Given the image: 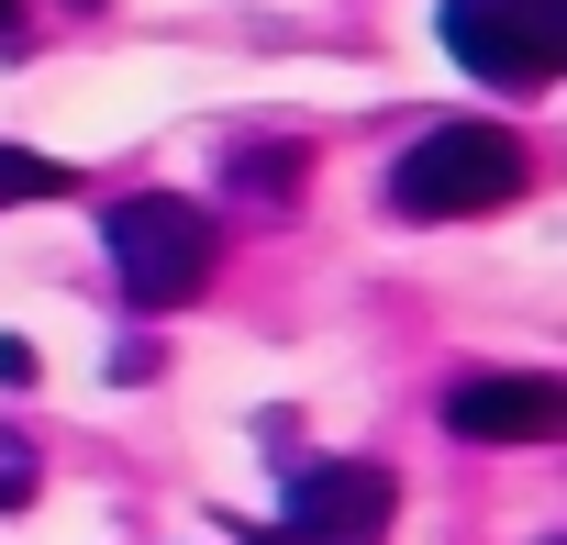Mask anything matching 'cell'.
Listing matches in <instances>:
<instances>
[{
  "instance_id": "obj_1",
  "label": "cell",
  "mask_w": 567,
  "mask_h": 545,
  "mask_svg": "<svg viewBox=\"0 0 567 545\" xmlns=\"http://www.w3.org/2000/svg\"><path fill=\"white\" fill-rule=\"evenodd\" d=\"M534 189V156L512 123H434L423 145H401V167L379 178V200L401 223H478V212H512Z\"/></svg>"
},
{
  "instance_id": "obj_2",
  "label": "cell",
  "mask_w": 567,
  "mask_h": 545,
  "mask_svg": "<svg viewBox=\"0 0 567 545\" xmlns=\"http://www.w3.org/2000/svg\"><path fill=\"white\" fill-rule=\"evenodd\" d=\"M101 256H112V279H123V301H134V312H189V301L212 290L223 234H212V212H200V200H178V189H134V200H112Z\"/></svg>"
},
{
  "instance_id": "obj_3",
  "label": "cell",
  "mask_w": 567,
  "mask_h": 545,
  "mask_svg": "<svg viewBox=\"0 0 567 545\" xmlns=\"http://www.w3.org/2000/svg\"><path fill=\"white\" fill-rule=\"evenodd\" d=\"M445 56L467 79L534 101L567 68V0H445Z\"/></svg>"
},
{
  "instance_id": "obj_4",
  "label": "cell",
  "mask_w": 567,
  "mask_h": 545,
  "mask_svg": "<svg viewBox=\"0 0 567 545\" xmlns=\"http://www.w3.org/2000/svg\"><path fill=\"white\" fill-rule=\"evenodd\" d=\"M390 512H401V479L379 456H323V467H290V501L256 545H390Z\"/></svg>"
},
{
  "instance_id": "obj_5",
  "label": "cell",
  "mask_w": 567,
  "mask_h": 545,
  "mask_svg": "<svg viewBox=\"0 0 567 545\" xmlns=\"http://www.w3.org/2000/svg\"><path fill=\"white\" fill-rule=\"evenodd\" d=\"M445 434H467V445H556L567 434V390L534 379V368H478V379L445 390Z\"/></svg>"
},
{
  "instance_id": "obj_6",
  "label": "cell",
  "mask_w": 567,
  "mask_h": 545,
  "mask_svg": "<svg viewBox=\"0 0 567 545\" xmlns=\"http://www.w3.org/2000/svg\"><path fill=\"white\" fill-rule=\"evenodd\" d=\"M223 189L256 200V212H290V200L312 189V145H290V134H245V145L223 156Z\"/></svg>"
},
{
  "instance_id": "obj_7",
  "label": "cell",
  "mask_w": 567,
  "mask_h": 545,
  "mask_svg": "<svg viewBox=\"0 0 567 545\" xmlns=\"http://www.w3.org/2000/svg\"><path fill=\"white\" fill-rule=\"evenodd\" d=\"M79 167L68 156H34V145H0V212H23V200H68Z\"/></svg>"
},
{
  "instance_id": "obj_8",
  "label": "cell",
  "mask_w": 567,
  "mask_h": 545,
  "mask_svg": "<svg viewBox=\"0 0 567 545\" xmlns=\"http://www.w3.org/2000/svg\"><path fill=\"white\" fill-rule=\"evenodd\" d=\"M34 479H45V467H34V445L0 423V512H23V501H34Z\"/></svg>"
},
{
  "instance_id": "obj_9",
  "label": "cell",
  "mask_w": 567,
  "mask_h": 545,
  "mask_svg": "<svg viewBox=\"0 0 567 545\" xmlns=\"http://www.w3.org/2000/svg\"><path fill=\"white\" fill-rule=\"evenodd\" d=\"M0 390H34V346L23 335H0Z\"/></svg>"
},
{
  "instance_id": "obj_10",
  "label": "cell",
  "mask_w": 567,
  "mask_h": 545,
  "mask_svg": "<svg viewBox=\"0 0 567 545\" xmlns=\"http://www.w3.org/2000/svg\"><path fill=\"white\" fill-rule=\"evenodd\" d=\"M12 23H23V0H0V34H12Z\"/></svg>"
}]
</instances>
